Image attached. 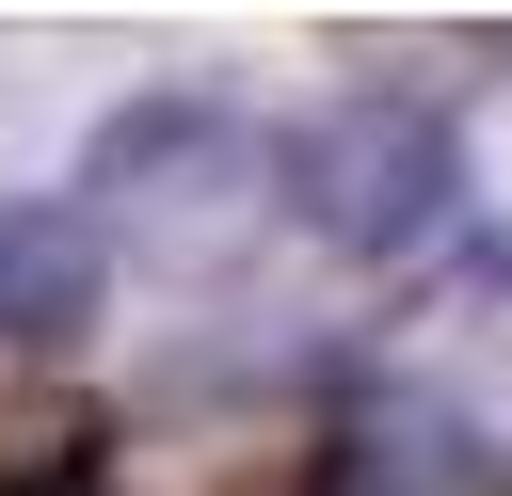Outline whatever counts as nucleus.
Instances as JSON below:
<instances>
[{
    "label": "nucleus",
    "mask_w": 512,
    "mask_h": 496,
    "mask_svg": "<svg viewBox=\"0 0 512 496\" xmlns=\"http://www.w3.org/2000/svg\"><path fill=\"white\" fill-rule=\"evenodd\" d=\"M96 464H112V400L64 368H16L0 384V496H96Z\"/></svg>",
    "instance_id": "39448f33"
},
{
    "label": "nucleus",
    "mask_w": 512,
    "mask_h": 496,
    "mask_svg": "<svg viewBox=\"0 0 512 496\" xmlns=\"http://www.w3.org/2000/svg\"><path fill=\"white\" fill-rule=\"evenodd\" d=\"M272 192L304 208V240L320 256H368V272H400V256H432L448 224H464V144H448V112L432 96H336L288 160H272Z\"/></svg>",
    "instance_id": "f03ea898"
},
{
    "label": "nucleus",
    "mask_w": 512,
    "mask_h": 496,
    "mask_svg": "<svg viewBox=\"0 0 512 496\" xmlns=\"http://www.w3.org/2000/svg\"><path fill=\"white\" fill-rule=\"evenodd\" d=\"M304 464H320V496H480V480H496V464H480V416H464L448 384H416V368L352 384Z\"/></svg>",
    "instance_id": "7ed1b4c3"
},
{
    "label": "nucleus",
    "mask_w": 512,
    "mask_h": 496,
    "mask_svg": "<svg viewBox=\"0 0 512 496\" xmlns=\"http://www.w3.org/2000/svg\"><path fill=\"white\" fill-rule=\"evenodd\" d=\"M448 336L512 352V256H464V272H448Z\"/></svg>",
    "instance_id": "423d86ee"
},
{
    "label": "nucleus",
    "mask_w": 512,
    "mask_h": 496,
    "mask_svg": "<svg viewBox=\"0 0 512 496\" xmlns=\"http://www.w3.org/2000/svg\"><path fill=\"white\" fill-rule=\"evenodd\" d=\"M80 224L96 240H128L144 272H224L288 192H272V144L224 112V96H128L96 144H80Z\"/></svg>",
    "instance_id": "f257e3e1"
},
{
    "label": "nucleus",
    "mask_w": 512,
    "mask_h": 496,
    "mask_svg": "<svg viewBox=\"0 0 512 496\" xmlns=\"http://www.w3.org/2000/svg\"><path fill=\"white\" fill-rule=\"evenodd\" d=\"M96 288H112V240H96L80 208L16 192V208H0V352H64V336L96 320Z\"/></svg>",
    "instance_id": "20e7f679"
},
{
    "label": "nucleus",
    "mask_w": 512,
    "mask_h": 496,
    "mask_svg": "<svg viewBox=\"0 0 512 496\" xmlns=\"http://www.w3.org/2000/svg\"><path fill=\"white\" fill-rule=\"evenodd\" d=\"M208 496H320V464H304V448H256V464H224Z\"/></svg>",
    "instance_id": "0eeeda50"
}]
</instances>
